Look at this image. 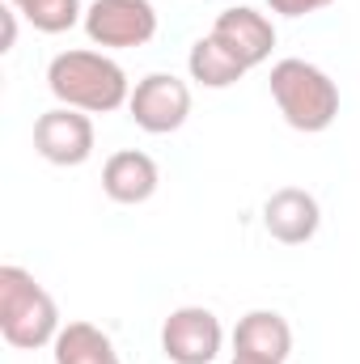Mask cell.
<instances>
[{"label":"cell","mask_w":360,"mask_h":364,"mask_svg":"<svg viewBox=\"0 0 360 364\" xmlns=\"http://www.w3.org/2000/svg\"><path fill=\"white\" fill-rule=\"evenodd\" d=\"M51 348H55V364H119L110 335L97 331L93 322H68Z\"/></svg>","instance_id":"obj_13"},{"label":"cell","mask_w":360,"mask_h":364,"mask_svg":"<svg viewBox=\"0 0 360 364\" xmlns=\"http://www.w3.org/2000/svg\"><path fill=\"white\" fill-rule=\"evenodd\" d=\"M34 149L51 166H85L93 157V123L85 110L55 106L34 123Z\"/></svg>","instance_id":"obj_7"},{"label":"cell","mask_w":360,"mask_h":364,"mask_svg":"<svg viewBox=\"0 0 360 364\" xmlns=\"http://www.w3.org/2000/svg\"><path fill=\"white\" fill-rule=\"evenodd\" d=\"M271 97L288 127L314 136L339 119V85L309 60H280L271 68Z\"/></svg>","instance_id":"obj_3"},{"label":"cell","mask_w":360,"mask_h":364,"mask_svg":"<svg viewBox=\"0 0 360 364\" xmlns=\"http://www.w3.org/2000/svg\"><path fill=\"white\" fill-rule=\"evenodd\" d=\"M271 13H280V17H305V13H318V9H327V4H335V0H268Z\"/></svg>","instance_id":"obj_15"},{"label":"cell","mask_w":360,"mask_h":364,"mask_svg":"<svg viewBox=\"0 0 360 364\" xmlns=\"http://www.w3.org/2000/svg\"><path fill=\"white\" fill-rule=\"evenodd\" d=\"M186 68H191V81L195 85H203V90H229V85H238L250 68L242 64V60H233L212 34L208 38H199L195 47H191V55H186Z\"/></svg>","instance_id":"obj_12"},{"label":"cell","mask_w":360,"mask_h":364,"mask_svg":"<svg viewBox=\"0 0 360 364\" xmlns=\"http://www.w3.org/2000/svg\"><path fill=\"white\" fill-rule=\"evenodd\" d=\"M13 43H17V9L9 4V9H4V38H0V51H13Z\"/></svg>","instance_id":"obj_16"},{"label":"cell","mask_w":360,"mask_h":364,"mask_svg":"<svg viewBox=\"0 0 360 364\" xmlns=\"http://www.w3.org/2000/svg\"><path fill=\"white\" fill-rule=\"evenodd\" d=\"M221 343H225L221 318L203 305H182L162 326V352L174 364H212L221 356Z\"/></svg>","instance_id":"obj_6"},{"label":"cell","mask_w":360,"mask_h":364,"mask_svg":"<svg viewBox=\"0 0 360 364\" xmlns=\"http://www.w3.org/2000/svg\"><path fill=\"white\" fill-rule=\"evenodd\" d=\"M212 38H216L233 60H242L246 68H259L271 55V47H275V26H271V17H263L259 9L238 4V9H225V13L216 17Z\"/></svg>","instance_id":"obj_8"},{"label":"cell","mask_w":360,"mask_h":364,"mask_svg":"<svg viewBox=\"0 0 360 364\" xmlns=\"http://www.w3.org/2000/svg\"><path fill=\"white\" fill-rule=\"evenodd\" d=\"M263 225H268V233L275 242H284V246H305V242L318 233V225H322V208H318V199H314L309 191H301V186H280L268 203H263Z\"/></svg>","instance_id":"obj_9"},{"label":"cell","mask_w":360,"mask_h":364,"mask_svg":"<svg viewBox=\"0 0 360 364\" xmlns=\"http://www.w3.org/2000/svg\"><path fill=\"white\" fill-rule=\"evenodd\" d=\"M85 34L93 47L127 51L157 34V9L149 0H93L85 9Z\"/></svg>","instance_id":"obj_4"},{"label":"cell","mask_w":360,"mask_h":364,"mask_svg":"<svg viewBox=\"0 0 360 364\" xmlns=\"http://www.w3.org/2000/svg\"><path fill=\"white\" fill-rule=\"evenodd\" d=\"M292 352V326L275 309H250L233 331V356L284 364Z\"/></svg>","instance_id":"obj_10"},{"label":"cell","mask_w":360,"mask_h":364,"mask_svg":"<svg viewBox=\"0 0 360 364\" xmlns=\"http://www.w3.org/2000/svg\"><path fill=\"white\" fill-rule=\"evenodd\" d=\"M229 364H268V360H250V356H233Z\"/></svg>","instance_id":"obj_17"},{"label":"cell","mask_w":360,"mask_h":364,"mask_svg":"<svg viewBox=\"0 0 360 364\" xmlns=\"http://www.w3.org/2000/svg\"><path fill=\"white\" fill-rule=\"evenodd\" d=\"M47 90L60 97V106L85 114H110L132 97L127 73L102 51H60L47 64Z\"/></svg>","instance_id":"obj_1"},{"label":"cell","mask_w":360,"mask_h":364,"mask_svg":"<svg viewBox=\"0 0 360 364\" xmlns=\"http://www.w3.org/2000/svg\"><path fill=\"white\" fill-rule=\"evenodd\" d=\"M34 30H43V34H64V30H73L77 21H85L81 17V0H9Z\"/></svg>","instance_id":"obj_14"},{"label":"cell","mask_w":360,"mask_h":364,"mask_svg":"<svg viewBox=\"0 0 360 364\" xmlns=\"http://www.w3.org/2000/svg\"><path fill=\"white\" fill-rule=\"evenodd\" d=\"M60 309L51 292L26 272V267H0V335L17 352H34L55 343L60 335Z\"/></svg>","instance_id":"obj_2"},{"label":"cell","mask_w":360,"mask_h":364,"mask_svg":"<svg viewBox=\"0 0 360 364\" xmlns=\"http://www.w3.org/2000/svg\"><path fill=\"white\" fill-rule=\"evenodd\" d=\"M157 161L140 149H123V153H110L106 166H102V191L115 199V203H144L153 199L157 191Z\"/></svg>","instance_id":"obj_11"},{"label":"cell","mask_w":360,"mask_h":364,"mask_svg":"<svg viewBox=\"0 0 360 364\" xmlns=\"http://www.w3.org/2000/svg\"><path fill=\"white\" fill-rule=\"evenodd\" d=\"M127 110H132L140 132L170 136L191 114V85L179 81L174 73H149L144 81H136V90L127 97Z\"/></svg>","instance_id":"obj_5"}]
</instances>
